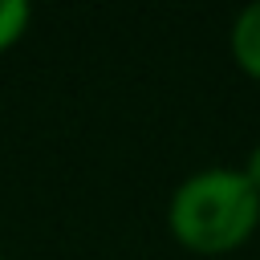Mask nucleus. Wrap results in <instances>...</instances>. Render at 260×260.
<instances>
[{
    "label": "nucleus",
    "mask_w": 260,
    "mask_h": 260,
    "mask_svg": "<svg viewBox=\"0 0 260 260\" xmlns=\"http://www.w3.org/2000/svg\"><path fill=\"white\" fill-rule=\"evenodd\" d=\"M28 20H32V8H28L24 0H0V53L12 49V45L24 37Z\"/></svg>",
    "instance_id": "3"
},
{
    "label": "nucleus",
    "mask_w": 260,
    "mask_h": 260,
    "mask_svg": "<svg viewBox=\"0 0 260 260\" xmlns=\"http://www.w3.org/2000/svg\"><path fill=\"white\" fill-rule=\"evenodd\" d=\"M232 57L236 65L260 81V4H248L232 24Z\"/></svg>",
    "instance_id": "2"
},
{
    "label": "nucleus",
    "mask_w": 260,
    "mask_h": 260,
    "mask_svg": "<svg viewBox=\"0 0 260 260\" xmlns=\"http://www.w3.org/2000/svg\"><path fill=\"white\" fill-rule=\"evenodd\" d=\"M244 179L256 187V195H260V146H252V154H248V162H244Z\"/></svg>",
    "instance_id": "4"
},
{
    "label": "nucleus",
    "mask_w": 260,
    "mask_h": 260,
    "mask_svg": "<svg viewBox=\"0 0 260 260\" xmlns=\"http://www.w3.org/2000/svg\"><path fill=\"white\" fill-rule=\"evenodd\" d=\"M171 236L195 256H223L260 228V195L244 171L207 167L183 179L167 203Z\"/></svg>",
    "instance_id": "1"
}]
</instances>
